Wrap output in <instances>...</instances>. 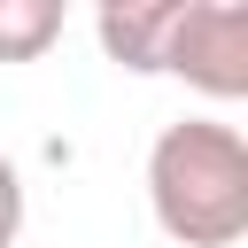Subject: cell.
<instances>
[{
	"label": "cell",
	"mask_w": 248,
	"mask_h": 248,
	"mask_svg": "<svg viewBox=\"0 0 248 248\" xmlns=\"http://www.w3.org/2000/svg\"><path fill=\"white\" fill-rule=\"evenodd\" d=\"M147 209L178 248H232L248 232V140L217 116H178L147 147Z\"/></svg>",
	"instance_id": "obj_1"
},
{
	"label": "cell",
	"mask_w": 248,
	"mask_h": 248,
	"mask_svg": "<svg viewBox=\"0 0 248 248\" xmlns=\"http://www.w3.org/2000/svg\"><path fill=\"white\" fill-rule=\"evenodd\" d=\"M163 70L209 101H240L248 93V8L240 0H178L170 39H163Z\"/></svg>",
	"instance_id": "obj_2"
},
{
	"label": "cell",
	"mask_w": 248,
	"mask_h": 248,
	"mask_svg": "<svg viewBox=\"0 0 248 248\" xmlns=\"http://www.w3.org/2000/svg\"><path fill=\"white\" fill-rule=\"evenodd\" d=\"M170 8L178 0H124V8H101L93 16V31H101V46H108V62L116 70H163V39H170Z\"/></svg>",
	"instance_id": "obj_3"
},
{
	"label": "cell",
	"mask_w": 248,
	"mask_h": 248,
	"mask_svg": "<svg viewBox=\"0 0 248 248\" xmlns=\"http://www.w3.org/2000/svg\"><path fill=\"white\" fill-rule=\"evenodd\" d=\"M54 39H62L54 0H0V62H39Z\"/></svg>",
	"instance_id": "obj_4"
},
{
	"label": "cell",
	"mask_w": 248,
	"mask_h": 248,
	"mask_svg": "<svg viewBox=\"0 0 248 248\" xmlns=\"http://www.w3.org/2000/svg\"><path fill=\"white\" fill-rule=\"evenodd\" d=\"M16 232H23V170L0 155V248H16Z\"/></svg>",
	"instance_id": "obj_5"
}]
</instances>
